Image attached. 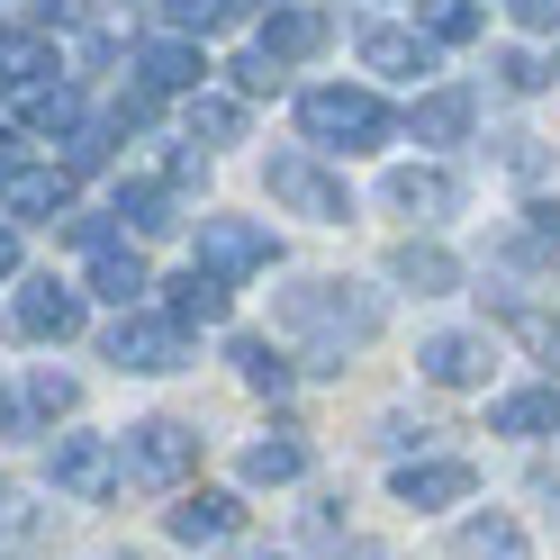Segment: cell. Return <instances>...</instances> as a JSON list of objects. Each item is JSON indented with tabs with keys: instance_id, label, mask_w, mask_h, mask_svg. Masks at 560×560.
I'll list each match as a JSON object with an SVG mask.
<instances>
[{
	"instance_id": "6da1fadb",
	"label": "cell",
	"mask_w": 560,
	"mask_h": 560,
	"mask_svg": "<svg viewBox=\"0 0 560 560\" xmlns=\"http://www.w3.org/2000/svg\"><path fill=\"white\" fill-rule=\"evenodd\" d=\"M280 335H299L307 353H317V371H335L343 353H362V343L389 326V299L362 290V280H290V290L271 299Z\"/></svg>"
},
{
	"instance_id": "7a4b0ae2",
	"label": "cell",
	"mask_w": 560,
	"mask_h": 560,
	"mask_svg": "<svg viewBox=\"0 0 560 560\" xmlns=\"http://www.w3.org/2000/svg\"><path fill=\"white\" fill-rule=\"evenodd\" d=\"M299 136H307L317 154H380V145L398 136V118H389V100H380V91L326 82V91L299 100Z\"/></svg>"
},
{
	"instance_id": "3957f363",
	"label": "cell",
	"mask_w": 560,
	"mask_h": 560,
	"mask_svg": "<svg viewBox=\"0 0 560 560\" xmlns=\"http://www.w3.org/2000/svg\"><path fill=\"white\" fill-rule=\"evenodd\" d=\"M190 470H199V434L182 425V416H145V425H127L118 479H136V488H182Z\"/></svg>"
},
{
	"instance_id": "277c9868",
	"label": "cell",
	"mask_w": 560,
	"mask_h": 560,
	"mask_svg": "<svg viewBox=\"0 0 560 560\" xmlns=\"http://www.w3.org/2000/svg\"><path fill=\"white\" fill-rule=\"evenodd\" d=\"M262 182H271V199L290 208V218H317V226H343V218H353V182H343L335 163H317V154H271Z\"/></svg>"
},
{
	"instance_id": "5b68a950",
	"label": "cell",
	"mask_w": 560,
	"mask_h": 560,
	"mask_svg": "<svg viewBox=\"0 0 560 560\" xmlns=\"http://www.w3.org/2000/svg\"><path fill=\"white\" fill-rule=\"evenodd\" d=\"M109 362L136 371V380H163V371H182L190 362V335L154 317V307H118V326H109Z\"/></svg>"
},
{
	"instance_id": "8992f818",
	"label": "cell",
	"mask_w": 560,
	"mask_h": 560,
	"mask_svg": "<svg viewBox=\"0 0 560 560\" xmlns=\"http://www.w3.org/2000/svg\"><path fill=\"white\" fill-rule=\"evenodd\" d=\"M271 226H254V218H199V271H218V280H254V271H271Z\"/></svg>"
},
{
	"instance_id": "52a82bcc",
	"label": "cell",
	"mask_w": 560,
	"mask_h": 560,
	"mask_svg": "<svg viewBox=\"0 0 560 560\" xmlns=\"http://www.w3.org/2000/svg\"><path fill=\"white\" fill-rule=\"evenodd\" d=\"M46 479L63 488V498H109L118 488V443L109 434H55V452H46Z\"/></svg>"
},
{
	"instance_id": "ba28073f",
	"label": "cell",
	"mask_w": 560,
	"mask_h": 560,
	"mask_svg": "<svg viewBox=\"0 0 560 560\" xmlns=\"http://www.w3.org/2000/svg\"><path fill=\"white\" fill-rule=\"evenodd\" d=\"M488 362H498V343H488V335H462V326L416 343V371H425L434 389H488Z\"/></svg>"
},
{
	"instance_id": "9c48e42d",
	"label": "cell",
	"mask_w": 560,
	"mask_h": 560,
	"mask_svg": "<svg viewBox=\"0 0 560 560\" xmlns=\"http://www.w3.org/2000/svg\"><path fill=\"white\" fill-rule=\"evenodd\" d=\"M389 208L416 226H434V218H462V172H443V163H398L389 172Z\"/></svg>"
},
{
	"instance_id": "30bf717a",
	"label": "cell",
	"mask_w": 560,
	"mask_h": 560,
	"mask_svg": "<svg viewBox=\"0 0 560 560\" xmlns=\"http://www.w3.org/2000/svg\"><path fill=\"white\" fill-rule=\"evenodd\" d=\"M82 299L91 290H73V280H27V290H19V307H10V317H19V335H37V343H63V335H82Z\"/></svg>"
},
{
	"instance_id": "8fae6325",
	"label": "cell",
	"mask_w": 560,
	"mask_h": 560,
	"mask_svg": "<svg viewBox=\"0 0 560 560\" xmlns=\"http://www.w3.org/2000/svg\"><path fill=\"white\" fill-rule=\"evenodd\" d=\"M470 488H479V470H470V462H398L389 498H398V506H416V515H434V506H462Z\"/></svg>"
},
{
	"instance_id": "7c38bea8",
	"label": "cell",
	"mask_w": 560,
	"mask_h": 560,
	"mask_svg": "<svg viewBox=\"0 0 560 560\" xmlns=\"http://www.w3.org/2000/svg\"><path fill=\"white\" fill-rule=\"evenodd\" d=\"M488 434H515V443H542V434H560V380H534V389L488 398Z\"/></svg>"
},
{
	"instance_id": "4fadbf2b",
	"label": "cell",
	"mask_w": 560,
	"mask_h": 560,
	"mask_svg": "<svg viewBox=\"0 0 560 560\" xmlns=\"http://www.w3.org/2000/svg\"><path fill=\"white\" fill-rule=\"evenodd\" d=\"M0 208H10V218H73V172L63 163H19L10 182H0Z\"/></svg>"
},
{
	"instance_id": "5bb4252c",
	"label": "cell",
	"mask_w": 560,
	"mask_h": 560,
	"mask_svg": "<svg viewBox=\"0 0 560 560\" xmlns=\"http://www.w3.org/2000/svg\"><path fill=\"white\" fill-rule=\"evenodd\" d=\"M136 82H145L154 100H172V91H199V82H208V55H199V37H172V27H163V37H154L145 55H136Z\"/></svg>"
},
{
	"instance_id": "9a60e30c",
	"label": "cell",
	"mask_w": 560,
	"mask_h": 560,
	"mask_svg": "<svg viewBox=\"0 0 560 560\" xmlns=\"http://www.w3.org/2000/svg\"><path fill=\"white\" fill-rule=\"evenodd\" d=\"M434 37H425V27H389V19H380V27H362V63H371V73H389V82H416V73H434Z\"/></svg>"
},
{
	"instance_id": "2e32d148",
	"label": "cell",
	"mask_w": 560,
	"mask_h": 560,
	"mask_svg": "<svg viewBox=\"0 0 560 560\" xmlns=\"http://www.w3.org/2000/svg\"><path fill=\"white\" fill-rule=\"evenodd\" d=\"M145 290H154V271H145V254H136L127 235L91 244V299H109V307H145Z\"/></svg>"
},
{
	"instance_id": "e0dca14e",
	"label": "cell",
	"mask_w": 560,
	"mask_h": 560,
	"mask_svg": "<svg viewBox=\"0 0 560 560\" xmlns=\"http://www.w3.org/2000/svg\"><path fill=\"white\" fill-rule=\"evenodd\" d=\"M226 307H235V280L199 271V262H190V271H182V280L163 290V317L182 326V335H190V326H226Z\"/></svg>"
},
{
	"instance_id": "ac0fdd59",
	"label": "cell",
	"mask_w": 560,
	"mask_h": 560,
	"mask_svg": "<svg viewBox=\"0 0 560 560\" xmlns=\"http://www.w3.org/2000/svg\"><path fill=\"white\" fill-rule=\"evenodd\" d=\"M326 37H335V27H326L317 0H280V10L262 19V37H254V46H262V55H280V63H299V55H317Z\"/></svg>"
},
{
	"instance_id": "d6986e66",
	"label": "cell",
	"mask_w": 560,
	"mask_h": 560,
	"mask_svg": "<svg viewBox=\"0 0 560 560\" xmlns=\"http://www.w3.org/2000/svg\"><path fill=\"white\" fill-rule=\"evenodd\" d=\"M470 118H479V100H470L462 82H443V91H425V100L407 109V136H416V145H462Z\"/></svg>"
},
{
	"instance_id": "ffe728a7",
	"label": "cell",
	"mask_w": 560,
	"mask_h": 560,
	"mask_svg": "<svg viewBox=\"0 0 560 560\" xmlns=\"http://www.w3.org/2000/svg\"><path fill=\"white\" fill-rule=\"evenodd\" d=\"M46 534H55V506H37V488L0 479V560H27Z\"/></svg>"
},
{
	"instance_id": "44dd1931",
	"label": "cell",
	"mask_w": 560,
	"mask_h": 560,
	"mask_svg": "<svg viewBox=\"0 0 560 560\" xmlns=\"http://www.w3.org/2000/svg\"><path fill=\"white\" fill-rule=\"evenodd\" d=\"M163 524H172V542H226L235 524H244V506L226 498V488H190V498L172 506Z\"/></svg>"
},
{
	"instance_id": "7402d4cb",
	"label": "cell",
	"mask_w": 560,
	"mask_h": 560,
	"mask_svg": "<svg viewBox=\"0 0 560 560\" xmlns=\"http://www.w3.org/2000/svg\"><path fill=\"white\" fill-rule=\"evenodd\" d=\"M244 479H254V488L307 479V434H290V425H280V434H254V443H244Z\"/></svg>"
},
{
	"instance_id": "603a6c76",
	"label": "cell",
	"mask_w": 560,
	"mask_h": 560,
	"mask_svg": "<svg viewBox=\"0 0 560 560\" xmlns=\"http://www.w3.org/2000/svg\"><path fill=\"white\" fill-rule=\"evenodd\" d=\"M118 218H127L136 235H172V226H190V218H182V182H127V190H118Z\"/></svg>"
},
{
	"instance_id": "cb8c5ba5",
	"label": "cell",
	"mask_w": 560,
	"mask_h": 560,
	"mask_svg": "<svg viewBox=\"0 0 560 560\" xmlns=\"http://www.w3.org/2000/svg\"><path fill=\"white\" fill-rule=\"evenodd\" d=\"M389 271L407 280V290H416V299H443V290H462V262H452V254H443V244H416V235H407V244H398V254H389Z\"/></svg>"
},
{
	"instance_id": "d4e9b609",
	"label": "cell",
	"mask_w": 560,
	"mask_h": 560,
	"mask_svg": "<svg viewBox=\"0 0 560 560\" xmlns=\"http://www.w3.org/2000/svg\"><path fill=\"white\" fill-rule=\"evenodd\" d=\"M452 551L462 560H534V542H524L515 515H470L462 534H452Z\"/></svg>"
},
{
	"instance_id": "484cf974",
	"label": "cell",
	"mask_w": 560,
	"mask_h": 560,
	"mask_svg": "<svg viewBox=\"0 0 560 560\" xmlns=\"http://www.w3.org/2000/svg\"><path fill=\"white\" fill-rule=\"evenodd\" d=\"M19 118L37 127V136H73V127H82V91H73V82H27V91H19Z\"/></svg>"
},
{
	"instance_id": "4316f807",
	"label": "cell",
	"mask_w": 560,
	"mask_h": 560,
	"mask_svg": "<svg viewBox=\"0 0 560 560\" xmlns=\"http://www.w3.org/2000/svg\"><path fill=\"white\" fill-rule=\"evenodd\" d=\"M235 371H244V389H262V398H290V362H280V343H262V335H235Z\"/></svg>"
},
{
	"instance_id": "83f0119b",
	"label": "cell",
	"mask_w": 560,
	"mask_h": 560,
	"mask_svg": "<svg viewBox=\"0 0 560 560\" xmlns=\"http://www.w3.org/2000/svg\"><path fill=\"white\" fill-rule=\"evenodd\" d=\"M235 136H244V100L190 91V145H235Z\"/></svg>"
},
{
	"instance_id": "f1b7e54d",
	"label": "cell",
	"mask_w": 560,
	"mask_h": 560,
	"mask_svg": "<svg viewBox=\"0 0 560 560\" xmlns=\"http://www.w3.org/2000/svg\"><path fill=\"white\" fill-rule=\"evenodd\" d=\"M244 0H163V27L172 37H218V27H235Z\"/></svg>"
},
{
	"instance_id": "f546056e",
	"label": "cell",
	"mask_w": 560,
	"mask_h": 560,
	"mask_svg": "<svg viewBox=\"0 0 560 560\" xmlns=\"http://www.w3.org/2000/svg\"><path fill=\"white\" fill-rule=\"evenodd\" d=\"M425 37L434 46H470L479 37V0H425Z\"/></svg>"
},
{
	"instance_id": "4dcf8cb0",
	"label": "cell",
	"mask_w": 560,
	"mask_h": 560,
	"mask_svg": "<svg viewBox=\"0 0 560 560\" xmlns=\"http://www.w3.org/2000/svg\"><path fill=\"white\" fill-rule=\"evenodd\" d=\"M73 398H82V389H73L63 371H37V380H27V398H19V407L37 416V425H55V416H73Z\"/></svg>"
},
{
	"instance_id": "1f68e13d",
	"label": "cell",
	"mask_w": 560,
	"mask_h": 560,
	"mask_svg": "<svg viewBox=\"0 0 560 560\" xmlns=\"http://www.w3.org/2000/svg\"><path fill=\"white\" fill-rule=\"evenodd\" d=\"M109 136H118V127H100V118H82L73 136H63V172H91V163H109Z\"/></svg>"
},
{
	"instance_id": "d6a6232c",
	"label": "cell",
	"mask_w": 560,
	"mask_h": 560,
	"mask_svg": "<svg viewBox=\"0 0 560 560\" xmlns=\"http://www.w3.org/2000/svg\"><path fill=\"white\" fill-rule=\"evenodd\" d=\"M542 82H551V73H542V55H524V46H506V55H498V91H515V100H534Z\"/></svg>"
},
{
	"instance_id": "836d02e7",
	"label": "cell",
	"mask_w": 560,
	"mask_h": 560,
	"mask_svg": "<svg viewBox=\"0 0 560 560\" xmlns=\"http://www.w3.org/2000/svg\"><path fill=\"white\" fill-rule=\"evenodd\" d=\"M235 91H244V100L280 91V55H262V46H254V55H235Z\"/></svg>"
},
{
	"instance_id": "e575fe53",
	"label": "cell",
	"mask_w": 560,
	"mask_h": 560,
	"mask_svg": "<svg viewBox=\"0 0 560 560\" xmlns=\"http://www.w3.org/2000/svg\"><path fill=\"white\" fill-rule=\"evenodd\" d=\"M506 10H515V27H534V37L560 27V0H506Z\"/></svg>"
},
{
	"instance_id": "d590c367",
	"label": "cell",
	"mask_w": 560,
	"mask_h": 560,
	"mask_svg": "<svg viewBox=\"0 0 560 560\" xmlns=\"http://www.w3.org/2000/svg\"><path fill=\"white\" fill-rule=\"evenodd\" d=\"M524 235H542L551 254H560V199H534V208H524Z\"/></svg>"
},
{
	"instance_id": "8d00e7d4",
	"label": "cell",
	"mask_w": 560,
	"mask_h": 560,
	"mask_svg": "<svg viewBox=\"0 0 560 560\" xmlns=\"http://www.w3.org/2000/svg\"><path fill=\"white\" fill-rule=\"evenodd\" d=\"M434 425H407V416H389V425H380V443H389V452H407V443H425Z\"/></svg>"
},
{
	"instance_id": "74e56055",
	"label": "cell",
	"mask_w": 560,
	"mask_h": 560,
	"mask_svg": "<svg viewBox=\"0 0 560 560\" xmlns=\"http://www.w3.org/2000/svg\"><path fill=\"white\" fill-rule=\"evenodd\" d=\"M19 145H27V136H19V127H0V182L19 172Z\"/></svg>"
},
{
	"instance_id": "f35d334b",
	"label": "cell",
	"mask_w": 560,
	"mask_h": 560,
	"mask_svg": "<svg viewBox=\"0 0 560 560\" xmlns=\"http://www.w3.org/2000/svg\"><path fill=\"white\" fill-rule=\"evenodd\" d=\"M10 271H19V235L0 226V280H10Z\"/></svg>"
},
{
	"instance_id": "ab89813d",
	"label": "cell",
	"mask_w": 560,
	"mask_h": 560,
	"mask_svg": "<svg viewBox=\"0 0 560 560\" xmlns=\"http://www.w3.org/2000/svg\"><path fill=\"white\" fill-rule=\"evenodd\" d=\"M91 10H100V19H127V10H145V0H91Z\"/></svg>"
},
{
	"instance_id": "60d3db41",
	"label": "cell",
	"mask_w": 560,
	"mask_h": 560,
	"mask_svg": "<svg viewBox=\"0 0 560 560\" xmlns=\"http://www.w3.org/2000/svg\"><path fill=\"white\" fill-rule=\"evenodd\" d=\"M551 362H560V343H551Z\"/></svg>"
}]
</instances>
